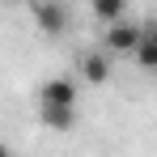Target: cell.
<instances>
[{"label": "cell", "mask_w": 157, "mask_h": 157, "mask_svg": "<svg viewBox=\"0 0 157 157\" xmlns=\"http://www.w3.org/2000/svg\"><path fill=\"white\" fill-rule=\"evenodd\" d=\"M136 64H140L144 72H157V38L153 34H144V43L136 47Z\"/></svg>", "instance_id": "obj_7"}, {"label": "cell", "mask_w": 157, "mask_h": 157, "mask_svg": "<svg viewBox=\"0 0 157 157\" xmlns=\"http://www.w3.org/2000/svg\"><path fill=\"white\" fill-rule=\"evenodd\" d=\"M144 34H153V38H157V17L149 21V26H144Z\"/></svg>", "instance_id": "obj_8"}, {"label": "cell", "mask_w": 157, "mask_h": 157, "mask_svg": "<svg viewBox=\"0 0 157 157\" xmlns=\"http://www.w3.org/2000/svg\"><path fill=\"white\" fill-rule=\"evenodd\" d=\"M34 26L43 30V34H64V30H68V9H64V4H59V0H38V4H34Z\"/></svg>", "instance_id": "obj_2"}, {"label": "cell", "mask_w": 157, "mask_h": 157, "mask_svg": "<svg viewBox=\"0 0 157 157\" xmlns=\"http://www.w3.org/2000/svg\"><path fill=\"white\" fill-rule=\"evenodd\" d=\"M106 51L110 55H136V47L144 43V26H132V21H115V26L102 30Z\"/></svg>", "instance_id": "obj_1"}, {"label": "cell", "mask_w": 157, "mask_h": 157, "mask_svg": "<svg viewBox=\"0 0 157 157\" xmlns=\"http://www.w3.org/2000/svg\"><path fill=\"white\" fill-rule=\"evenodd\" d=\"M89 9H94V17H98L102 26H115V21H123L128 0H89Z\"/></svg>", "instance_id": "obj_6"}, {"label": "cell", "mask_w": 157, "mask_h": 157, "mask_svg": "<svg viewBox=\"0 0 157 157\" xmlns=\"http://www.w3.org/2000/svg\"><path fill=\"white\" fill-rule=\"evenodd\" d=\"M81 77L89 81V85H106V81H110V55L85 51V55H81Z\"/></svg>", "instance_id": "obj_4"}, {"label": "cell", "mask_w": 157, "mask_h": 157, "mask_svg": "<svg viewBox=\"0 0 157 157\" xmlns=\"http://www.w3.org/2000/svg\"><path fill=\"white\" fill-rule=\"evenodd\" d=\"M38 119L51 132H72L77 128V106H38Z\"/></svg>", "instance_id": "obj_5"}, {"label": "cell", "mask_w": 157, "mask_h": 157, "mask_svg": "<svg viewBox=\"0 0 157 157\" xmlns=\"http://www.w3.org/2000/svg\"><path fill=\"white\" fill-rule=\"evenodd\" d=\"M30 4H38V0H30Z\"/></svg>", "instance_id": "obj_9"}, {"label": "cell", "mask_w": 157, "mask_h": 157, "mask_svg": "<svg viewBox=\"0 0 157 157\" xmlns=\"http://www.w3.org/2000/svg\"><path fill=\"white\" fill-rule=\"evenodd\" d=\"M38 106H77V81L72 77H51L38 89Z\"/></svg>", "instance_id": "obj_3"}]
</instances>
